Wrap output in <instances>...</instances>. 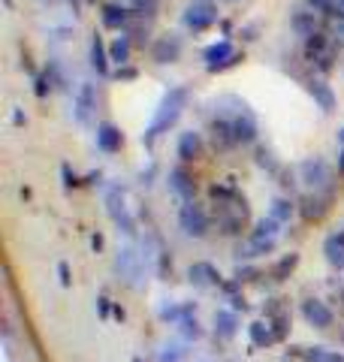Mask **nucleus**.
<instances>
[{"label": "nucleus", "instance_id": "obj_1", "mask_svg": "<svg viewBox=\"0 0 344 362\" xmlns=\"http://www.w3.org/2000/svg\"><path fill=\"white\" fill-rule=\"evenodd\" d=\"M185 106H188V90H185V88H172L169 94H164V100H160V106H157V112H154L151 124H148V130H145V136H142V142L151 145L160 133L169 130L172 124L178 121V115H181V109H185Z\"/></svg>", "mask_w": 344, "mask_h": 362}, {"label": "nucleus", "instance_id": "obj_2", "mask_svg": "<svg viewBox=\"0 0 344 362\" xmlns=\"http://www.w3.org/2000/svg\"><path fill=\"white\" fill-rule=\"evenodd\" d=\"M278 221L275 218H263L260 223H257V230H254V235H251V242H248V251H251V257L254 254H269L272 247H275V242H278Z\"/></svg>", "mask_w": 344, "mask_h": 362}, {"label": "nucleus", "instance_id": "obj_3", "mask_svg": "<svg viewBox=\"0 0 344 362\" xmlns=\"http://www.w3.org/2000/svg\"><path fill=\"white\" fill-rule=\"evenodd\" d=\"M106 206H109L112 221L118 223L127 235H133V233H136V223H133V218H130L127 206H124V194H121V187H112V190H109V194H106Z\"/></svg>", "mask_w": 344, "mask_h": 362}, {"label": "nucleus", "instance_id": "obj_4", "mask_svg": "<svg viewBox=\"0 0 344 362\" xmlns=\"http://www.w3.org/2000/svg\"><path fill=\"white\" fill-rule=\"evenodd\" d=\"M178 223H181V230H185L188 235H193V239H202L205 230H209V218H205V211L200 206H193V202H188V206L181 209Z\"/></svg>", "mask_w": 344, "mask_h": 362}, {"label": "nucleus", "instance_id": "obj_5", "mask_svg": "<svg viewBox=\"0 0 344 362\" xmlns=\"http://www.w3.org/2000/svg\"><path fill=\"white\" fill-rule=\"evenodd\" d=\"M181 18H185V25L190 30H205V28H212L217 21V9L212 4H190Z\"/></svg>", "mask_w": 344, "mask_h": 362}, {"label": "nucleus", "instance_id": "obj_6", "mask_svg": "<svg viewBox=\"0 0 344 362\" xmlns=\"http://www.w3.org/2000/svg\"><path fill=\"white\" fill-rule=\"evenodd\" d=\"M202 58H205V66L214 73V70H224V66H229V64H236L239 58H236V49H233V42H214V45H209V49L202 52Z\"/></svg>", "mask_w": 344, "mask_h": 362}, {"label": "nucleus", "instance_id": "obj_7", "mask_svg": "<svg viewBox=\"0 0 344 362\" xmlns=\"http://www.w3.org/2000/svg\"><path fill=\"white\" fill-rule=\"evenodd\" d=\"M302 317L314 326V329H329L332 320H336L332 308H329L326 302H320V299H308V302H302Z\"/></svg>", "mask_w": 344, "mask_h": 362}, {"label": "nucleus", "instance_id": "obj_8", "mask_svg": "<svg viewBox=\"0 0 344 362\" xmlns=\"http://www.w3.org/2000/svg\"><path fill=\"white\" fill-rule=\"evenodd\" d=\"M151 58L157 64H176L181 58V40L166 33V37H160L154 45H151Z\"/></svg>", "mask_w": 344, "mask_h": 362}, {"label": "nucleus", "instance_id": "obj_9", "mask_svg": "<svg viewBox=\"0 0 344 362\" xmlns=\"http://www.w3.org/2000/svg\"><path fill=\"white\" fill-rule=\"evenodd\" d=\"M115 269L121 272V278H127L130 284H136V278L142 275V266H139V254L133 247H121L118 257H115Z\"/></svg>", "mask_w": 344, "mask_h": 362}, {"label": "nucleus", "instance_id": "obj_10", "mask_svg": "<svg viewBox=\"0 0 344 362\" xmlns=\"http://www.w3.org/2000/svg\"><path fill=\"white\" fill-rule=\"evenodd\" d=\"M299 173H302V181H305V185L308 187H323L326 185V181H329V166L323 163V160H317V157H314V160H305L302 166H299Z\"/></svg>", "mask_w": 344, "mask_h": 362}, {"label": "nucleus", "instance_id": "obj_11", "mask_svg": "<svg viewBox=\"0 0 344 362\" xmlns=\"http://www.w3.org/2000/svg\"><path fill=\"white\" fill-rule=\"evenodd\" d=\"M121 145H124L121 130L115 127V124H100L97 127V148L106 151V154H115V151H121Z\"/></svg>", "mask_w": 344, "mask_h": 362}, {"label": "nucleus", "instance_id": "obj_12", "mask_svg": "<svg viewBox=\"0 0 344 362\" xmlns=\"http://www.w3.org/2000/svg\"><path fill=\"white\" fill-rule=\"evenodd\" d=\"M97 109V94H94V85H82L76 94V121L79 124H88L91 121V112Z\"/></svg>", "mask_w": 344, "mask_h": 362}, {"label": "nucleus", "instance_id": "obj_13", "mask_svg": "<svg viewBox=\"0 0 344 362\" xmlns=\"http://www.w3.org/2000/svg\"><path fill=\"white\" fill-rule=\"evenodd\" d=\"M323 254H326V263H329V266L344 269V233H332V235H326Z\"/></svg>", "mask_w": 344, "mask_h": 362}, {"label": "nucleus", "instance_id": "obj_14", "mask_svg": "<svg viewBox=\"0 0 344 362\" xmlns=\"http://www.w3.org/2000/svg\"><path fill=\"white\" fill-rule=\"evenodd\" d=\"M202 154V136L200 133H181V139H178V157L181 160H197V157Z\"/></svg>", "mask_w": 344, "mask_h": 362}, {"label": "nucleus", "instance_id": "obj_15", "mask_svg": "<svg viewBox=\"0 0 344 362\" xmlns=\"http://www.w3.org/2000/svg\"><path fill=\"white\" fill-rule=\"evenodd\" d=\"M188 275H190V284H197V287H214V284H221V275L209 266V263H193L188 269Z\"/></svg>", "mask_w": 344, "mask_h": 362}, {"label": "nucleus", "instance_id": "obj_16", "mask_svg": "<svg viewBox=\"0 0 344 362\" xmlns=\"http://www.w3.org/2000/svg\"><path fill=\"white\" fill-rule=\"evenodd\" d=\"M169 190L172 194H178L185 202L193 199V181H190V175L185 173V169H172L169 173Z\"/></svg>", "mask_w": 344, "mask_h": 362}, {"label": "nucleus", "instance_id": "obj_17", "mask_svg": "<svg viewBox=\"0 0 344 362\" xmlns=\"http://www.w3.org/2000/svg\"><path fill=\"white\" fill-rule=\"evenodd\" d=\"M308 94L314 97V103L323 112H332V109H336V103H338L336 94H332V88L326 82H311V85H308Z\"/></svg>", "mask_w": 344, "mask_h": 362}, {"label": "nucleus", "instance_id": "obj_18", "mask_svg": "<svg viewBox=\"0 0 344 362\" xmlns=\"http://www.w3.org/2000/svg\"><path fill=\"white\" fill-rule=\"evenodd\" d=\"M248 332H251V341H254L257 347H269V344H275L278 341V335H275V329H272V323L266 320H257V323H251L248 326Z\"/></svg>", "mask_w": 344, "mask_h": 362}, {"label": "nucleus", "instance_id": "obj_19", "mask_svg": "<svg viewBox=\"0 0 344 362\" xmlns=\"http://www.w3.org/2000/svg\"><path fill=\"white\" fill-rule=\"evenodd\" d=\"M229 124H233V139L236 142H254L257 124H254V118H251V115H239V118H233Z\"/></svg>", "mask_w": 344, "mask_h": 362}, {"label": "nucleus", "instance_id": "obj_20", "mask_svg": "<svg viewBox=\"0 0 344 362\" xmlns=\"http://www.w3.org/2000/svg\"><path fill=\"white\" fill-rule=\"evenodd\" d=\"M236 326H239V320H236L233 311L221 308V311L214 314V332L221 335V338H233V335H236Z\"/></svg>", "mask_w": 344, "mask_h": 362}, {"label": "nucleus", "instance_id": "obj_21", "mask_svg": "<svg viewBox=\"0 0 344 362\" xmlns=\"http://www.w3.org/2000/svg\"><path fill=\"white\" fill-rule=\"evenodd\" d=\"M91 64H94V70H97L100 76L109 73V54H106V45H103L100 37L91 40Z\"/></svg>", "mask_w": 344, "mask_h": 362}, {"label": "nucleus", "instance_id": "obj_22", "mask_svg": "<svg viewBox=\"0 0 344 362\" xmlns=\"http://www.w3.org/2000/svg\"><path fill=\"white\" fill-rule=\"evenodd\" d=\"M305 362H344L341 350H326V347H308L305 350Z\"/></svg>", "mask_w": 344, "mask_h": 362}, {"label": "nucleus", "instance_id": "obj_23", "mask_svg": "<svg viewBox=\"0 0 344 362\" xmlns=\"http://www.w3.org/2000/svg\"><path fill=\"white\" fill-rule=\"evenodd\" d=\"M127 21V13L121 6H103V25L106 28H121Z\"/></svg>", "mask_w": 344, "mask_h": 362}, {"label": "nucleus", "instance_id": "obj_24", "mask_svg": "<svg viewBox=\"0 0 344 362\" xmlns=\"http://www.w3.org/2000/svg\"><path fill=\"white\" fill-rule=\"evenodd\" d=\"M130 58V40L127 37H118L112 42V49H109V61H118V64H124Z\"/></svg>", "mask_w": 344, "mask_h": 362}, {"label": "nucleus", "instance_id": "obj_25", "mask_svg": "<svg viewBox=\"0 0 344 362\" xmlns=\"http://www.w3.org/2000/svg\"><path fill=\"white\" fill-rule=\"evenodd\" d=\"M296 263H299V254H290V257H284L278 266L272 269V275H275V281H284L287 275H290V272L296 269Z\"/></svg>", "mask_w": 344, "mask_h": 362}, {"label": "nucleus", "instance_id": "obj_26", "mask_svg": "<svg viewBox=\"0 0 344 362\" xmlns=\"http://www.w3.org/2000/svg\"><path fill=\"white\" fill-rule=\"evenodd\" d=\"M290 214H293V206H290L287 199H275V202H272V214H269V218H275L278 223H284V221H290Z\"/></svg>", "mask_w": 344, "mask_h": 362}, {"label": "nucleus", "instance_id": "obj_27", "mask_svg": "<svg viewBox=\"0 0 344 362\" xmlns=\"http://www.w3.org/2000/svg\"><path fill=\"white\" fill-rule=\"evenodd\" d=\"M181 356H185V350H181L178 344H166L164 350H160L157 362H181Z\"/></svg>", "mask_w": 344, "mask_h": 362}, {"label": "nucleus", "instance_id": "obj_28", "mask_svg": "<svg viewBox=\"0 0 344 362\" xmlns=\"http://www.w3.org/2000/svg\"><path fill=\"white\" fill-rule=\"evenodd\" d=\"M130 4H133V9H136V13H142V16H151L154 9H157V4H160V0H130Z\"/></svg>", "mask_w": 344, "mask_h": 362}, {"label": "nucleus", "instance_id": "obj_29", "mask_svg": "<svg viewBox=\"0 0 344 362\" xmlns=\"http://www.w3.org/2000/svg\"><path fill=\"white\" fill-rule=\"evenodd\" d=\"M57 275H61V284L64 287H70V269H67V263L57 266Z\"/></svg>", "mask_w": 344, "mask_h": 362}, {"label": "nucleus", "instance_id": "obj_30", "mask_svg": "<svg viewBox=\"0 0 344 362\" xmlns=\"http://www.w3.org/2000/svg\"><path fill=\"white\" fill-rule=\"evenodd\" d=\"M260 166H269V169H275V160H272V154L260 151Z\"/></svg>", "mask_w": 344, "mask_h": 362}, {"label": "nucleus", "instance_id": "obj_31", "mask_svg": "<svg viewBox=\"0 0 344 362\" xmlns=\"http://www.w3.org/2000/svg\"><path fill=\"white\" fill-rule=\"evenodd\" d=\"M311 6H320V9H326V6H329V0H311Z\"/></svg>", "mask_w": 344, "mask_h": 362}, {"label": "nucleus", "instance_id": "obj_32", "mask_svg": "<svg viewBox=\"0 0 344 362\" xmlns=\"http://www.w3.org/2000/svg\"><path fill=\"white\" fill-rule=\"evenodd\" d=\"M338 173L344 175V151H341V157H338Z\"/></svg>", "mask_w": 344, "mask_h": 362}, {"label": "nucleus", "instance_id": "obj_33", "mask_svg": "<svg viewBox=\"0 0 344 362\" xmlns=\"http://www.w3.org/2000/svg\"><path fill=\"white\" fill-rule=\"evenodd\" d=\"M338 142H341V145H344V127H341V130H338Z\"/></svg>", "mask_w": 344, "mask_h": 362}, {"label": "nucleus", "instance_id": "obj_34", "mask_svg": "<svg viewBox=\"0 0 344 362\" xmlns=\"http://www.w3.org/2000/svg\"><path fill=\"white\" fill-rule=\"evenodd\" d=\"M338 4H341V9H344V0H338Z\"/></svg>", "mask_w": 344, "mask_h": 362}, {"label": "nucleus", "instance_id": "obj_35", "mask_svg": "<svg viewBox=\"0 0 344 362\" xmlns=\"http://www.w3.org/2000/svg\"><path fill=\"white\" fill-rule=\"evenodd\" d=\"M73 4H76V0H73Z\"/></svg>", "mask_w": 344, "mask_h": 362}]
</instances>
